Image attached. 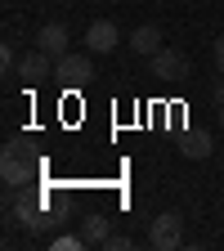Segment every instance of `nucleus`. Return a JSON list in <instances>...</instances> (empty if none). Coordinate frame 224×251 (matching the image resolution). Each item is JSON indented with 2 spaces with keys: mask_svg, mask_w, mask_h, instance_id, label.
<instances>
[{
  "mask_svg": "<svg viewBox=\"0 0 224 251\" xmlns=\"http://www.w3.org/2000/svg\"><path fill=\"white\" fill-rule=\"evenodd\" d=\"M5 211H9L14 225H23L27 233H45L54 225L50 211H45V202L41 198H27V188H5Z\"/></svg>",
  "mask_w": 224,
  "mask_h": 251,
  "instance_id": "nucleus-1",
  "label": "nucleus"
},
{
  "mask_svg": "<svg viewBox=\"0 0 224 251\" xmlns=\"http://www.w3.org/2000/svg\"><path fill=\"white\" fill-rule=\"evenodd\" d=\"M0 179H5V188H27L31 179H36V162L27 157L23 139L5 144V152H0Z\"/></svg>",
  "mask_w": 224,
  "mask_h": 251,
  "instance_id": "nucleus-2",
  "label": "nucleus"
},
{
  "mask_svg": "<svg viewBox=\"0 0 224 251\" xmlns=\"http://www.w3.org/2000/svg\"><path fill=\"white\" fill-rule=\"evenodd\" d=\"M148 76L162 81V85H184L188 76H193V63H188V54H179V50H157L148 58Z\"/></svg>",
  "mask_w": 224,
  "mask_h": 251,
  "instance_id": "nucleus-3",
  "label": "nucleus"
},
{
  "mask_svg": "<svg viewBox=\"0 0 224 251\" xmlns=\"http://www.w3.org/2000/svg\"><path fill=\"white\" fill-rule=\"evenodd\" d=\"M148 242L157 251H175L184 242V215L179 211H162V215L152 220V229H148Z\"/></svg>",
  "mask_w": 224,
  "mask_h": 251,
  "instance_id": "nucleus-4",
  "label": "nucleus"
},
{
  "mask_svg": "<svg viewBox=\"0 0 224 251\" xmlns=\"http://www.w3.org/2000/svg\"><path fill=\"white\" fill-rule=\"evenodd\" d=\"M90 76H94V63H90V54H63V58L54 63V81H58V85H72V90H81Z\"/></svg>",
  "mask_w": 224,
  "mask_h": 251,
  "instance_id": "nucleus-5",
  "label": "nucleus"
},
{
  "mask_svg": "<svg viewBox=\"0 0 224 251\" xmlns=\"http://www.w3.org/2000/svg\"><path fill=\"white\" fill-rule=\"evenodd\" d=\"M54 63H58V58H50L45 50H36V45H31V50L18 58V72H14V76H23L27 85H45V81L54 76Z\"/></svg>",
  "mask_w": 224,
  "mask_h": 251,
  "instance_id": "nucleus-6",
  "label": "nucleus"
},
{
  "mask_svg": "<svg viewBox=\"0 0 224 251\" xmlns=\"http://www.w3.org/2000/svg\"><path fill=\"white\" fill-rule=\"evenodd\" d=\"M117 41H121V31H117L112 18H94L90 31H85V50H90V54H112Z\"/></svg>",
  "mask_w": 224,
  "mask_h": 251,
  "instance_id": "nucleus-7",
  "label": "nucleus"
},
{
  "mask_svg": "<svg viewBox=\"0 0 224 251\" xmlns=\"http://www.w3.org/2000/svg\"><path fill=\"white\" fill-rule=\"evenodd\" d=\"M31 45L45 50L50 58H63V54H68V27H63V23H45L36 36H31Z\"/></svg>",
  "mask_w": 224,
  "mask_h": 251,
  "instance_id": "nucleus-8",
  "label": "nucleus"
},
{
  "mask_svg": "<svg viewBox=\"0 0 224 251\" xmlns=\"http://www.w3.org/2000/svg\"><path fill=\"white\" fill-rule=\"evenodd\" d=\"M179 152L188 157V162H206V157L215 152V144H211L206 130H184V135H179Z\"/></svg>",
  "mask_w": 224,
  "mask_h": 251,
  "instance_id": "nucleus-9",
  "label": "nucleus"
},
{
  "mask_svg": "<svg viewBox=\"0 0 224 251\" xmlns=\"http://www.w3.org/2000/svg\"><path fill=\"white\" fill-rule=\"evenodd\" d=\"M108 225H112V220H108L103 211L85 215V220H81V238H85V247H103V242H108V233H112Z\"/></svg>",
  "mask_w": 224,
  "mask_h": 251,
  "instance_id": "nucleus-10",
  "label": "nucleus"
},
{
  "mask_svg": "<svg viewBox=\"0 0 224 251\" xmlns=\"http://www.w3.org/2000/svg\"><path fill=\"white\" fill-rule=\"evenodd\" d=\"M130 50H135V54H144V58H152L157 50H166V45H162V31H157L152 23L135 27V36H130Z\"/></svg>",
  "mask_w": 224,
  "mask_h": 251,
  "instance_id": "nucleus-11",
  "label": "nucleus"
},
{
  "mask_svg": "<svg viewBox=\"0 0 224 251\" xmlns=\"http://www.w3.org/2000/svg\"><path fill=\"white\" fill-rule=\"evenodd\" d=\"M85 247V238L81 233H68V238H54V251H81Z\"/></svg>",
  "mask_w": 224,
  "mask_h": 251,
  "instance_id": "nucleus-12",
  "label": "nucleus"
},
{
  "mask_svg": "<svg viewBox=\"0 0 224 251\" xmlns=\"http://www.w3.org/2000/svg\"><path fill=\"white\" fill-rule=\"evenodd\" d=\"M0 68H5V72H18V54H14V45H0Z\"/></svg>",
  "mask_w": 224,
  "mask_h": 251,
  "instance_id": "nucleus-13",
  "label": "nucleus"
},
{
  "mask_svg": "<svg viewBox=\"0 0 224 251\" xmlns=\"http://www.w3.org/2000/svg\"><path fill=\"white\" fill-rule=\"evenodd\" d=\"M125 247H135L125 233H108V242H103V251H125Z\"/></svg>",
  "mask_w": 224,
  "mask_h": 251,
  "instance_id": "nucleus-14",
  "label": "nucleus"
},
{
  "mask_svg": "<svg viewBox=\"0 0 224 251\" xmlns=\"http://www.w3.org/2000/svg\"><path fill=\"white\" fill-rule=\"evenodd\" d=\"M215 68L224 72V31H220V36H215Z\"/></svg>",
  "mask_w": 224,
  "mask_h": 251,
  "instance_id": "nucleus-15",
  "label": "nucleus"
},
{
  "mask_svg": "<svg viewBox=\"0 0 224 251\" xmlns=\"http://www.w3.org/2000/svg\"><path fill=\"white\" fill-rule=\"evenodd\" d=\"M211 99H215V103H224V76L215 81V90H211Z\"/></svg>",
  "mask_w": 224,
  "mask_h": 251,
  "instance_id": "nucleus-16",
  "label": "nucleus"
},
{
  "mask_svg": "<svg viewBox=\"0 0 224 251\" xmlns=\"http://www.w3.org/2000/svg\"><path fill=\"white\" fill-rule=\"evenodd\" d=\"M220 130H224V103H220Z\"/></svg>",
  "mask_w": 224,
  "mask_h": 251,
  "instance_id": "nucleus-17",
  "label": "nucleus"
}]
</instances>
